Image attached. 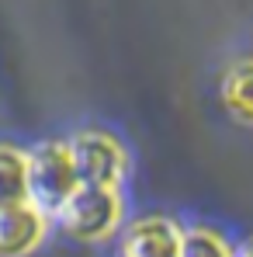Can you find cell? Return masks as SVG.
Instances as JSON below:
<instances>
[{
  "mask_svg": "<svg viewBox=\"0 0 253 257\" xmlns=\"http://www.w3.org/2000/svg\"><path fill=\"white\" fill-rule=\"evenodd\" d=\"M49 233V215H42L32 202L0 205V257L32 254Z\"/></svg>",
  "mask_w": 253,
  "mask_h": 257,
  "instance_id": "277c9868",
  "label": "cell"
},
{
  "mask_svg": "<svg viewBox=\"0 0 253 257\" xmlns=\"http://www.w3.org/2000/svg\"><path fill=\"white\" fill-rule=\"evenodd\" d=\"M59 226L73 236V240H87V243H97V240H108L122 219V198H118V188H97V184H80L66 205L56 212Z\"/></svg>",
  "mask_w": 253,
  "mask_h": 257,
  "instance_id": "7a4b0ae2",
  "label": "cell"
},
{
  "mask_svg": "<svg viewBox=\"0 0 253 257\" xmlns=\"http://www.w3.org/2000/svg\"><path fill=\"white\" fill-rule=\"evenodd\" d=\"M177 247H180V229L170 219L149 215L128 226L122 257H177Z\"/></svg>",
  "mask_w": 253,
  "mask_h": 257,
  "instance_id": "5b68a950",
  "label": "cell"
},
{
  "mask_svg": "<svg viewBox=\"0 0 253 257\" xmlns=\"http://www.w3.org/2000/svg\"><path fill=\"white\" fill-rule=\"evenodd\" d=\"M77 188L80 181L66 143H42L35 153H25V191L42 215H56Z\"/></svg>",
  "mask_w": 253,
  "mask_h": 257,
  "instance_id": "6da1fadb",
  "label": "cell"
},
{
  "mask_svg": "<svg viewBox=\"0 0 253 257\" xmlns=\"http://www.w3.org/2000/svg\"><path fill=\"white\" fill-rule=\"evenodd\" d=\"M177 257H236V254H232V247L218 233H211V229H187V233H180Z\"/></svg>",
  "mask_w": 253,
  "mask_h": 257,
  "instance_id": "ba28073f",
  "label": "cell"
},
{
  "mask_svg": "<svg viewBox=\"0 0 253 257\" xmlns=\"http://www.w3.org/2000/svg\"><path fill=\"white\" fill-rule=\"evenodd\" d=\"M236 257H250V250H239V254H236Z\"/></svg>",
  "mask_w": 253,
  "mask_h": 257,
  "instance_id": "9c48e42d",
  "label": "cell"
},
{
  "mask_svg": "<svg viewBox=\"0 0 253 257\" xmlns=\"http://www.w3.org/2000/svg\"><path fill=\"white\" fill-rule=\"evenodd\" d=\"M73 171L80 184H97V188H118L125 174V150L104 136V132H84L70 143Z\"/></svg>",
  "mask_w": 253,
  "mask_h": 257,
  "instance_id": "3957f363",
  "label": "cell"
},
{
  "mask_svg": "<svg viewBox=\"0 0 253 257\" xmlns=\"http://www.w3.org/2000/svg\"><path fill=\"white\" fill-rule=\"evenodd\" d=\"M222 101H225V108L243 125L253 122V63L250 59H239L225 73V80H222Z\"/></svg>",
  "mask_w": 253,
  "mask_h": 257,
  "instance_id": "8992f818",
  "label": "cell"
},
{
  "mask_svg": "<svg viewBox=\"0 0 253 257\" xmlns=\"http://www.w3.org/2000/svg\"><path fill=\"white\" fill-rule=\"evenodd\" d=\"M28 202L25 191V153L14 146H0V205Z\"/></svg>",
  "mask_w": 253,
  "mask_h": 257,
  "instance_id": "52a82bcc",
  "label": "cell"
}]
</instances>
